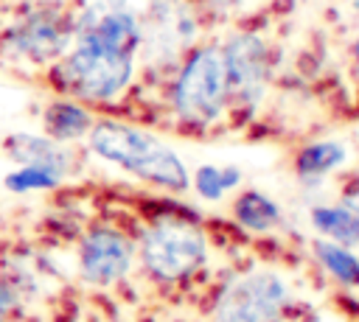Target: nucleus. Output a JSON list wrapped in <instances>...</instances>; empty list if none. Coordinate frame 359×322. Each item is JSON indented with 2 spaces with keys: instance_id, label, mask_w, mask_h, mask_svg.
<instances>
[{
  "instance_id": "obj_1",
  "label": "nucleus",
  "mask_w": 359,
  "mask_h": 322,
  "mask_svg": "<svg viewBox=\"0 0 359 322\" xmlns=\"http://www.w3.org/2000/svg\"><path fill=\"white\" fill-rule=\"evenodd\" d=\"M90 151L126 174L165 188V190H185L191 185L185 162L154 134L146 129L121 123V120H95L87 132Z\"/></svg>"
},
{
  "instance_id": "obj_2",
  "label": "nucleus",
  "mask_w": 359,
  "mask_h": 322,
  "mask_svg": "<svg viewBox=\"0 0 359 322\" xmlns=\"http://www.w3.org/2000/svg\"><path fill=\"white\" fill-rule=\"evenodd\" d=\"M135 73V56L104 48L87 39H73V45L45 67L48 84L81 104H107L118 98Z\"/></svg>"
},
{
  "instance_id": "obj_3",
  "label": "nucleus",
  "mask_w": 359,
  "mask_h": 322,
  "mask_svg": "<svg viewBox=\"0 0 359 322\" xmlns=\"http://www.w3.org/2000/svg\"><path fill=\"white\" fill-rule=\"evenodd\" d=\"M73 45V11L59 3L20 8L0 28V56L11 64L48 67Z\"/></svg>"
},
{
  "instance_id": "obj_4",
  "label": "nucleus",
  "mask_w": 359,
  "mask_h": 322,
  "mask_svg": "<svg viewBox=\"0 0 359 322\" xmlns=\"http://www.w3.org/2000/svg\"><path fill=\"white\" fill-rule=\"evenodd\" d=\"M227 73L222 50L208 45L196 48L180 67L174 87H171V106L174 112L191 126L213 123L224 104H227Z\"/></svg>"
},
{
  "instance_id": "obj_5",
  "label": "nucleus",
  "mask_w": 359,
  "mask_h": 322,
  "mask_svg": "<svg viewBox=\"0 0 359 322\" xmlns=\"http://www.w3.org/2000/svg\"><path fill=\"white\" fill-rule=\"evenodd\" d=\"M208 258L205 232L180 218H160L140 235V263L160 283L191 277Z\"/></svg>"
},
{
  "instance_id": "obj_6",
  "label": "nucleus",
  "mask_w": 359,
  "mask_h": 322,
  "mask_svg": "<svg viewBox=\"0 0 359 322\" xmlns=\"http://www.w3.org/2000/svg\"><path fill=\"white\" fill-rule=\"evenodd\" d=\"M289 308V288L275 272H250L222 286L216 322H280Z\"/></svg>"
},
{
  "instance_id": "obj_7",
  "label": "nucleus",
  "mask_w": 359,
  "mask_h": 322,
  "mask_svg": "<svg viewBox=\"0 0 359 322\" xmlns=\"http://www.w3.org/2000/svg\"><path fill=\"white\" fill-rule=\"evenodd\" d=\"M73 39H87L135 56V50L143 42V25L126 6L98 0L73 14Z\"/></svg>"
},
{
  "instance_id": "obj_8",
  "label": "nucleus",
  "mask_w": 359,
  "mask_h": 322,
  "mask_svg": "<svg viewBox=\"0 0 359 322\" xmlns=\"http://www.w3.org/2000/svg\"><path fill=\"white\" fill-rule=\"evenodd\" d=\"M135 244L115 227H93L79 241V274L90 286H115L132 269Z\"/></svg>"
},
{
  "instance_id": "obj_9",
  "label": "nucleus",
  "mask_w": 359,
  "mask_h": 322,
  "mask_svg": "<svg viewBox=\"0 0 359 322\" xmlns=\"http://www.w3.org/2000/svg\"><path fill=\"white\" fill-rule=\"evenodd\" d=\"M222 59L227 73V92L241 106H252L269 78L266 45L255 34H238L222 48Z\"/></svg>"
},
{
  "instance_id": "obj_10",
  "label": "nucleus",
  "mask_w": 359,
  "mask_h": 322,
  "mask_svg": "<svg viewBox=\"0 0 359 322\" xmlns=\"http://www.w3.org/2000/svg\"><path fill=\"white\" fill-rule=\"evenodd\" d=\"M6 154L17 162V165H36V168H48L53 174H59L62 179L70 174L73 168V151L65 143L50 140L48 134H31V132H14L3 140Z\"/></svg>"
},
{
  "instance_id": "obj_11",
  "label": "nucleus",
  "mask_w": 359,
  "mask_h": 322,
  "mask_svg": "<svg viewBox=\"0 0 359 322\" xmlns=\"http://www.w3.org/2000/svg\"><path fill=\"white\" fill-rule=\"evenodd\" d=\"M95 118L93 112L81 104V101H73V98H53L45 109H42V129L50 140L56 143H73V140H81L87 137V132L93 129Z\"/></svg>"
},
{
  "instance_id": "obj_12",
  "label": "nucleus",
  "mask_w": 359,
  "mask_h": 322,
  "mask_svg": "<svg viewBox=\"0 0 359 322\" xmlns=\"http://www.w3.org/2000/svg\"><path fill=\"white\" fill-rule=\"evenodd\" d=\"M311 227L334 244L359 246V216L345 204H320L311 210Z\"/></svg>"
},
{
  "instance_id": "obj_13",
  "label": "nucleus",
  "mask_w": 359,
  "mask_h": 322,
  "mask_svg": "<svg viewBox=\"0 0 359 322\" xmlns=\"http://www.w3.org/2000/svg\"><path fill=\"white\" fill-rule=\"evenodd\" d=\"M233 216L252 232H269L280 224V207L261 190H244L233 204Z\"/></svg>"
},
{
  "instance_id": "obj_14",
  "label": "nucleus",
  "mask_w": 359,
  "mask_h": 322,
  "mask_svg": "<svg viewBox=\"0 0 359 322\" xmlns=\"http://www.w3.org/2000/svg\"><path fill=\"white\" fill-rule=\"evenodd\" d=\"M342 162H345V148L339 143H311L297 154L294 168L300 179H320L334 168H339Z\"/></svg>"
},
{
  "instance_id": "obj_15",
  "label": "nucleus",
  "mask_w": 359,
  "mask_h": 322,
  "mask_svg": "<svg viewBox=\"0 0 359 322\" xmlns=\"http://www.w3.org/2000/svg\"><path fill=\"white\" fill-rule=\"evenodd\" d=\"M314 255L320 258L323 269L337 277L342 286H359V258L351 252V246H342V244H334V241H317L314 244Z\"/></svg>"
},
{
  "instance_id": "obj_16",
  "label": "nucleus",
  "mask_w": 359,
  "mask_h": 322,
  "mask_svg": "<svg viewBox=\"0 0 359 322\" xmlns=\"http://www.w3.org/2000/svg\"><path fill=\"white\" fill-rule=\"evenodd\" d=\"M241 182V171L233 168V165H202L194 171V188L202 199H222L227 190H233L236 185Z\"/></svg>"
},
{
  "instance_id": "obj_17",
  "label": "nucleus",
  "mask_w": 359,
  "mask_h": 322,
  "mask_svg": "<svg viewBox=\"0 0 359 322\" xmlns=\"http://www.w3.org/2000/svg\"><path fill=\"white\" fill-rule=\"evenodd\" d=\"M59 182H62L59 174H53L48 168H36V165H17L14 171H8L3 176V188L17 196L36 193V190H53V188H59Z\"/></svg>"
},
{
  "instance_id": "obj_18",
  "label": "nucleus",
  "mask_w": 359,
  "mask_h": 322,
  "mask_svg": "<svg viewBox=\"0 0 359 322\" xmlns=\"http://www.w3.org/2000/svg\"><path fill=\"white\" fill-rule=\"evenodd\" d=\"M14 308H17V291L11 288L8 277L0 274V322H8L14 316Z\"/></svg>"
},
{
  "instance_id": "obj_19",
  "label": "nucleus",
  "mask_w": 359,
  "mask_h": 322,
  "mask_svg": "<svg viewBox=\"0 0 359 322\" xmlns=\"http://www.w3.org/2000/svg\"><path fill=\"white\" fill-rule=\"evenodd\" d=\"M342 204L359 216V174L342 185Z\"/></svg>"
},
{
  "instance_id": "obj_20",
  "label": "nucleus",
  "mask_w": 359,
  "mask_h": 322,
  "mask_svg": "<svg viewBox=\"0 0 359 322\" xmlns=\"http://www.w3.org/2000/svg\"><path fill=\"white\" fill-rule=\"evenodd\" d=\"M208 3H213V6H222V8H227V6H233L236 0H208Z\"/></svg>"
},
{
  "instance_id": "obj_21",
  "label": "nucleus",
  "mask_w": 359,
  "mask_h": 322,
  "mask_svg": "<svg viewBox=\"0 0 359 322\" xmlns=\"http://www.w3.org/2000/svg\"><path fill=\"white\" fill-rule=\"evenodd\" d=\"M8 322H39V319H14V316H11Z\"/></svg>"
},
{
  "instance_id": "obj_22",
  "label": "nucleus",
  "mask_w": 359,
  "mask_h": 322,
  "mask_svg": "<svg viewBox=\"0 0 359 322\" xmlns=\"http://www.w3.org/2000/svg\"><path fill=\"white\" fill-rule=\"evenodd\" d=\"M353 53H356V64H359V39H356V48H353Z\"/></svg>"
},
{
  "instance_id": "obj_23",
  "label": "nucleus",
  "mask_w": 359,
  "mask_h": 322,
  "mask_svg": "<svg viewBox=\"0 0 359 322\" xmlns=\"http://www.w3.org/2000/svg\"><path fill=\"white\" fill-rule=\"evenodd\" d=\"M0 151H3V137H0Z\"/></svg>"
}]
</instances>
